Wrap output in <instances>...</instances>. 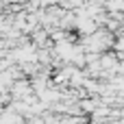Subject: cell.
<instances>
[{
  "label": "cell",
  "mask_w": 124,
  "mask_h": 124,
  "mask_svg": "<svg viewBox=\"0 0 124 124\" xmlns=\"http://www.w3.org/2000/svg\"><path fill=\"white\" fill-rule=\"evenodd\" d=\"M81 4H83L81 0H65V7H68V9H72V7H76V9H78Z\"/></svg>",
  "instance_id": "6da1fadb"
}]
</instances>
